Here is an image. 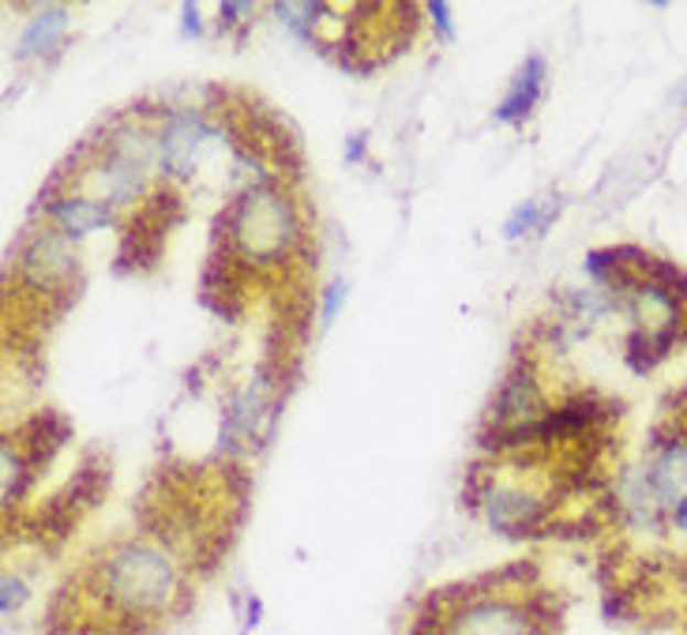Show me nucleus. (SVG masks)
<instances>
[{"label": "nucleus", "mask_w": 687, "mask_h": 635, "mask_svg": "<svg viewBox=\"0 0 687 635\" xmlns=\"http://www.w3.org/2000/svg\"><path fill=\"white\" fill-rule=\"evenodd\" d=\"M98 591L132 621L154 616L173 594V568L151 546H121L106 557L102 572H98Z\"/></svg>", "instance_id": "obj_1"}, {"label": "nucleus", "mask_w": 687, "mask_h": 635, "mask_svg": "<svg viewBox=\"0 0 687 635\" xmlns=\"http://www.w3.org/2000/svg\"><path fill=\"white\" fill-rule=\"evenodd\" d=\"M229 241L244 260L271 263L290 252L297 241V218L286 204V196L271 189H255L229 211Z\"/></svg>", "instance_id": "obj_2"}, {"label": "nucleus", "mask_w": 687, "mask_h": 635, "mask_svg": "<svg viewBox=\"0 0 687 635\" xmlns=\"http://www.w3.org/2000/svg\"><path fill=\"white\" fill-rule=\"evenodd\" d=\"M455 635H526V621L508 602H478L458 616Z\"/></svg>", "instance_id": "obj_3"}, {"label": "nucleus", "mask_w": 687, "mask_h": 635, "mask_svg": "<svg viewBox=\"0 0 687 635\" xmlns=\"http://www.w3.org/2000/svg\"><path fill=\"white\" fill-rule=\"evenodd\" d=\"M204 136H207V128L199 117H192V114L173 117L166 125V132H162V165H166L170 173L192 170V159H196V147L204 143Z\"/></svg>", "instance_id": "obj_4"}, {"label": "nucleus", "mask_w": 687, "mask_h": 635, "mask_svg": "<svg viewBox=\"0 0 687 635\" xmlns=\"http://www.w3.org/2000/svg\"><path fill=\"white\" fill-rule=\"evenodd\" d=\"M542 87H545V61L542 57H530L522 64V72L515 76V87H511V95L503 98L497 121L511 125L519 121V117H526L530 109L537 106V98H542Z\"/></svg>", "instance_id": "obj_5"}, {"label": "nucleus", "mask_w": 687, "mask_h": 635, "mask_svg": "<svg viewBox=\"0 0 687 635\" xmlns=\"http://www.w3.org/2000/svg\"><path fill=\"white\" fill-rule=\"evenodd\" d=\"M53 223L64 234H90V229L109 223V207L98 204V200H84V196H68V200H53L50 207Z\"/></svg>", "instance_id": "obj_6"}, {"label": "nucleus", "mask_w": 687, "mask_h": 635, "mask_svg": "<svg viewBox=\"0 0 687 635\" xmlns=\"http://www.w3.org/2000/svg\"><path fill=\"white\" fill-rule=\"evenodd\" d=\"M64 26H68V12H64V8H50V12H42L39 20H31V26L23 31L20 57H34V53L50 50V45L64 34Z\"/></svg>", "instance_id": "obj_7"}, {"label": "nucleus", "mask_w": 687, "mask_h": 635, "mask_svg": "<svg viewBox=\"0 0 687 635\" xmlns=\"http://www.w3.org/2000/svg\"><path fill=\"white\" fill-rule=\"evenodd\" d=\"M534 223H537V204H526L522 211H515V218L508 223V234L519 237V234H526V229L534 226Z\"/></svg>", "instance_id": "obj_8"}, {"label": "nucleus", "mask_w": 687, "mask_h": 635, "mask_svg": "<svg viewBox=\"0 0 687 635\" xmlns=\"http://www.w3.org/2000/svg\"><path fill=\"white\" fill-rule=\"evenodd\" d=\"M342 298H346V290L331 287V293H327V301H324V324H331V320H335V312H338V305H342Z\"/></svg>", "instance_id": "obj_9"}, {"label": "nucleus", "mask_w": 687, "mask_h": 635, "mask_svg": "<svg viewBox=\"0 0 687 635\" xmlns=\"http://www.w3.org/2000/svg\"><path fill=\"white\" fill-rule=\"evenodd\" d=\"M428 12L436 15L439 34H444V39H451V20H447V8H444V4H433V8H428Z\"/></svg>", "instance_id": "obj_10"}, {"label": "nucleus", "mask_w": 687, "mask_h": 635, "mask_svg": "<svg viewBox=\"0 0 687 635\" xmlns=\"http://www.w3.org/2000/svg\"><path fill=\"white\" fill-rule=\"evenodd\" d=\"M673 523H676V527H680V530H687V496L673 508Z\"/></svg>", "instance_id": "obj_11"}, {"label": "nucleus", "mask_w": 687, "mask_h": 635, "mask_svg": "<svg viewBox=\"0 0 687 635\" xmlns=\"http://www.w3.org/2000/svg\"><path fill=\"white\" fill-rule=\"evenodd\" d=\"M185 15H188V31H192V34H199V23H196V8L188 4V8H185Z\"/></svg>", "instance_id": "obj_12"}]
</instances>
